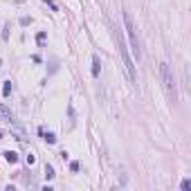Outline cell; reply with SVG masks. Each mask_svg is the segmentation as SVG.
I'll return each instance as SVG.
<instances>
[{
  "mask_svg": "<svg viewBox=\"0 0 191 191\" xmlns=\"http://www.w3.org/2000/svg\"><path fill=\"white\" fill-rule=\"evenodd\" d=\"M115 41H117V47H119V54H121V61H124V68L128 72V79L130 81H137V72H135V63L133 59L128 56V50H126V43H124V38L119 32H115Z\"/></svg>",
  "mask_w": 191,
  "mask_h": 191,
  "instance_id": "obj_1",
  "label": "cell"
},
{
  "mask_svg": "<svg viewBox=\"0 0 191 191\" xmlns=\"http://www.w3.org/2000/svg\"><path fill=\"white\" fill-rule=\"evenodd\" d=\"M124 23H126V32H128V41H130V50H133V56L139 61L142 59V50H139V38H137V32H135V25H133V18L130 14L126 11L124 14Z\"/></svg>",
  "mask_w": 191,
  "mask_h": 191,
  "instance_id": "obj_2",
  "label": "cell"
},
{
  "mask_svg": "<svg viewBox=\"0 0 191 191\" xmlns=\"http://www.w3.org/2000/svg\"><path fill=\"white\" fill-rule=\"evenodd\" d=\"M160 72H162V79H164V88L169 92V97L175 101V97H178V92H175V79H173V74H171L169 63H162L160 65Z\"/></svg>",
  "mask_w": 191,
  "mask_h": 191,
  "instance_id": "obj_3",
  "label": "cell"
},
{
  "mask_svg": "<svg viewBox=\"0 0 191 191\" xmlns=\"http://www.w3.org/2000/svg\"><path fill=\"white\" fill-rule=\"evenodd\" d=\"M38 135H41L47 144H56V135H54V133H45L43 128H38Z\"/></svg>",
  "mask_w": 191,
  "mask_h": 191,
  "instance_id": "obj_4",
  "label": "cell"
},
{
  "mask_svg": "<svg viewBox=\"0 0 191 191\" xmlns=\"http://www.w3.org/2000/svg\"><path fill=\"white\" fill-rule=\"evenodd\" d=\"M99 72H101V61H99V56L94 54L92 56V76H99Z\"/></svg>",
  "mask_w": 191,
  "mask_h": 191,
  "instance_id": "obj_5",
  "label": "cell"
},
{
  "mask_svg": "<svg viewBox=\"0 0 191 191\" xmlns=\"http://www.w3.org/2000/svg\"><path fill=\"white\" fill-rule=\"evenodd\" d=\"M5 160H7V162H11V164H16V162H18V153L7 151V153H5Z\"/></svg>",
  "mask_w": 191,
  "mask_h": 191,
  "instance_id": "obj_6",
  "label": "cell"
},
{
  "mask_svg": "<svg viewBox=\"0 0 191 191\" xmlns=\"http://www.w3.org/2000/svg\"><path fill=\"white\" fill-rule=\"evenodd\" d=\"M9 94H11V81H5V83H2V97L7 99Z\"/></svg>",
  "mask_w": 191,
  "mask_h": 191,
  "instance_id": "obj_7",
  "label": "cell"
},
{
  "mask_svg": "<svg viewBox=\"0 0 191 191\" xmlns=\"http://www.w3.org/2000/svg\"><path fill=\"white\" fill-rule=\"evenodd\" d=\"M54 175H56V173H54V169H52L50 164H45V178H47V180H52Z\"/></svg>",
  "mask_w": 191,
  "mask_h": 191,
  "instance_id": "obj_8",
  "label": "cell"
},
{
  "mask_svg": "<svg viewBox=\"0 0 191 191\" xmlns=\"http://www.w3.org/2000/svg\"><path fill=\"white\" fill-rule=\"evenodd\" d=\"M45 38H47L45 32H38V34H36V41H38V43H45Z\"/></svg>",
  "mask_w": 191,
  "mask_h": 191,
  "instance_id": "obj_9",
  "label": "cell"
},
{
  "mask_svg": "<svg viewBox=\"0 0 191 191\" xmlns=\"http://www.w3.org/2000/svg\"><path fill=\"white\" fill-rule=\"evenodd\" d=\"M191 189V180H182V191H189Z\"/></svg>",
  "mask_w": 191,
  "mask_h": 191,
  "instance_id": "obj_10",
  "label": "cell"
},
{
  "mask_svg": "<svg viewBox=\"0 0 191 191\" xmlns=\"http://www.w3.org/2000/svg\"><path fill=\"white\" fill-rule=\"evenodd\" d=\"M70 169H72L74 173H76V171H79V162H72V164H70Z\"/></svg>",
  "mask_w": 191,
  "mask_h": 191,
  "instance_id": "obj_11",
  "label": "cell"
},
{
  "mask_svg": "<svg viewBox=\"0 0 191 191\" xmlns=\"http://www.w3.org/2000/svg\"><path fill=\"white\" fill-rule=\"evenodd\" d=\"M43 2H47V5H50V9H52V11H56V5L52 2V0H43Z\"/></svg>",
  "mask_w": 191,
  "mask_h": 191,
  "instance_id": "obj_12",
  "label": "cell"
},
{
  "mask_svg": "<svg viewBox=\"0 0 191 191\" xmlns=\"http://www.w3.org/2000/svg\"><path fill=\"white\" fill-rule=\"evenodd\" d=\"M34 162H36V157H34V155H27V164H30V166H32V164H34Z\"/></svg>",
  "mask_w": 191,
  "mask_h": 191,
  "instance_id": "obj_13",
  "label": "cell"
},
{
  "mask_svg": "<svg viewBox=\"0 0 191 191\" xmlns=\"http://www.w3.org/2000/svg\"><path fill=\"white\" fill-rule=\"evenodd\" d=\"M0 139H2V130H0Z\"/></svg>",
  "mask_w": 191,
  "mask_h": 191,
  "instance_id": "obj_14",
  "label": "cell"
}]
</instances>
